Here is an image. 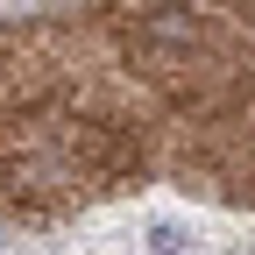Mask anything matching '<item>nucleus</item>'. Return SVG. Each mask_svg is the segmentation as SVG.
<instances>
[{"instance_id": "obj_1", "label": "nucleus", "mask_w": 255, "mask_h": 255, "mask_svg": "<svg viewBox=\"0 0 255 255\" xmlns=\"http://www.w3.org/2000/svg\"><path fill=\"white\" fill-rule=\"evenodd\" d=\"M149 248H156V255H177V248H184V227H156Z\"/></svg>"}, {"instance_id": "obj_2", "label": "nucleus", "mask_w": 255, "mask_h": 255, "mask_svg": "<svg viewBox=\"0 0 255 255\" xmlns=\"http://www.w3.org/2000/svg\"><path fill=\"white\" fill-rule=\"evenodd\" d=\"M248 14H255V7H248Z\"/></svg>"}]
</instances>
